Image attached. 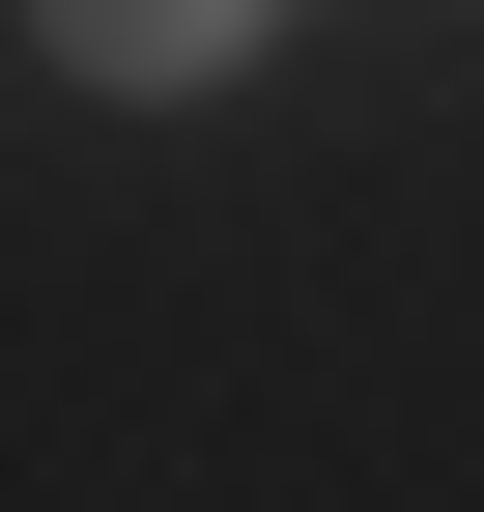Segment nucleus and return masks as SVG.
<instances>
[{"instance_id":"nucleus-1","label":"nucleus","mask_w":484,"mask_h":512,"mask_svg":"<svg viewBox=\"0 0 484 512\" xmlns=\"http://www.w3.org/2000/svg\"><path fill=\"white\" fill-rule=\"evenodd\" d=\"M57 57H86V86H228V57L285 29V0H29Z\"/></svg>"}]
</instances>
